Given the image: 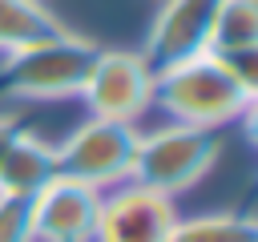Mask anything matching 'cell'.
<instances>
[{
	"label": "cell",
	"mask_w": 258,
	"mask_h": 242,
	"mask_svg": "<svg viewBox=\"0 0 258 242\" xmlns=\"http://www.w3.org/2000/svg\"><path fill=\"white\" fill-rule=\"evenodd\" d=\"M137 137H141V129L129 125V121L89 117L64 141H56V165H60L64 177L85 182V186L105 194V190L133 177Z\"/></svg>",
	"instance_id": "obj_4"
},
{
	"label": "cell",
	"mask_w": 258,
	"mask_h": 242,
	"mask_svg": "<svg viewBox=\"0 0 258 242\" xmlns=\"http://www.w3.org/2000/svg\"><path fill=\"white\" fill-rule=\"evenodd\" d=\"M20 129V117L16 113H0V157H4V145H8V137Z\"/></svg>",
	"instance_id": "obj_14"
},
{
	"label": "cell",
	"mask_w": 258,
	"mask_h": 242,
	"mask_svg": "<svg viewBox=\"0 0 258 242\" xmlns=\"http://www.w3.org/2000/svg\"><path fill=\"white\" fill-rule=\"evenodd\" d=\"M177 218L181 214L173 198L145 190L137 182H121L101 194L93 242H165Z\"/></svg>",
	"instance_id": "obj_6"
},
{
	"label": "cell",
	"mask_w": 258,
	"mask_h": 242,
	"mask_svg": "<svg viewBox=\"0 0 258 242\" xmlns=\"http://www.w3.org/2000/svg\"><path fill=\"white\" fill-rule=\"evenodd\" d=\"M60 28H64L60 16L44 0H0V56L32 40H44Z\"/></svg>",
	"instance_id": "obj_10"
},
{
	"label": "cell",
	"mask_w": 258,
	"mask_h": 242,
	"mask_svg": "<svg viewBox=\"0 0 258 242\" xmlns=\"http://www.w3.org/2000/svg\"><path fill=\"white\" fill-rule=\"evenodd\" d=\"M258 48V0H218L210 20V52Z\"/></svg>",
	"instance_id": "obj_11"
},
{
	"label": "cell",
	"mask_w": 258,
	"mask_h": 242,
	"mask_svg": "<svg viewBox=\"0 0 258 242\" xmlns=\"http://www.w3.org/2000/svg\"><path fill=\"white\" fill-rule=\"evenodd\" d=\"M214 8H218V0H161L153 20H149L141 56L153 69H165V65H177L185 56L210 52Z\"/></svg>",
	"instance_id": "obj_8"
},
{
	"label": "cell",
	"mask_w": 258,
	"mask_h": 242,
	"mask_svg": "<svg viewBox=\"0 0 258 242\" xmlns=\"http://www.w3.org/2000/svg\"><path fill=\"white\" fill-rule=\"evenodd\" d=\"M153 81L157 69L141 56V48H97L81 85V101L89 117L137 125L153 109Z\"/></svg>",
	"instance_id": "obj_5"
},
{
	"label": "cell",
	"mask_w": 258,
	"mask_h": 242,
	"mask_svg": "<svg viewBox=\"0 0 258 242\" xmlns=\"http://www.w3.org/2000/svg\"><path fill=\"white\" fill-rule=\"evenodd\" d=\"M56 173H60L56 145L20 125L8 137L4 157H0V194L4 198H20V202H32Z\"/></svg>",
	"instance_id": "obj_9"
},
{
	"label": "cell",
	"mask_w": 258,
	"mask_h": 242,
	"mask_svg": "<svg viewBox=\"0 0 258 242\" xmlns=\"http://www.w3.org/2000/svg\"><path fill=\"white\" fill-rule=\"evenodd\" d=\"M97 44L81 32H52L0 56V101H64L81 97Z\"/></svg>",
	"instance_id": "obj_2"
},
{
	"label": "cell",
	"mask_w": 258,
	"mask_h": 242,
	"mask_svg": "<svg viewBox=\"0 0 258 242\" xmlns=\"http://www.w3.org/2000/svg\"><path fill=\"white\" fill-rule=\"evenodd\" d=\"M218 157H222L218 129L161 121L157 129H141L129 182H137L145 190H157L165 198H177V194L194 190L218 165Z\"/></svg>",
	"instance_id": "obj_3"
},
{
	"label": "cell",
	"mask_w": 258,
	"mask_h": 242,
	"mask_svg": "<svg viewBox=\"0 0 258 242\" xmlns=\"http://www.w3.org/2000/svg\"><path fill=\"white\" fill-rule=\"evenodd\" d=\"M254 105L258 93H250L218 52H198L177 65H165L153 81V109L165 121L198 129H222L230 121H242Z\"/></svg>",
	"instance_id": "obj_1"
},
{
	"label": "cell",
	"mask_w": 258,
	"mask_h": 242,
	"mask_svg": "<svg viewBox=\"0 0 258 242\" xmlns=\"http://www.w3.org/2000/svg\"><path fill=\"white\" fill-rule=\"evenodd\" d=\"M165 242H258V222L250 214H194L177 218Z\"/></svg>",
	"instance_id": "obj_12"
},
{
	"label": "cell",
	"mask_w": 258,
	"mask_h": 242,
	"mask_svg": "<svg viewBox=\"0 0 258 242\" xmlns=\"http://www.w3.org/2000/svg\"><path fill=\"white\" fill-rule=\"evenodd\" d=\"M0 242H32V214H28V202L0 194Z\"/></svg>",
	"instance_id": "obj_13"
},
{
	"label": "cell",
	"mask_w": 258,
	"mask_h": 242,
	"mask_svg": "<svg viewBox=\"0 0 258 242\" xmlns=\"http://www.w3.org/2000/svg\"><path fill=\"white\" fill-rule=\"evenodd\" d=\"M97 210H101V190L56 173L28 202L32 242H93V234H97Z\"/></svg>",
	"instance_id": "obj_7"
}]
</instances>
